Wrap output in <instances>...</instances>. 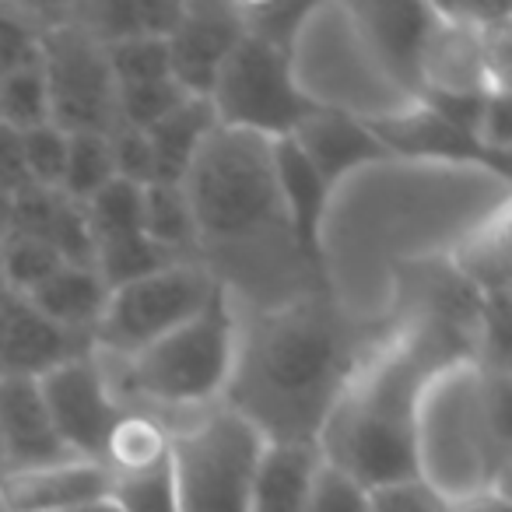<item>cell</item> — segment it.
I'll return each instance as SVG.
<instances>
[{
    "label": "cell",
    "instance_id": "6da1fadb",
    "mask_svg": "<svg viewBox=\"0 0 512 512\" xmlns=\"http://www.w3.org/2000/svg\"><path fill=\"white\" fill-rule=\"evenodd\" d=\"M379 348L365 341L323 295L239 313L232 379L221 404L267 442H316L358 365Z\"/></svg>",
    "mask_w": 512,
    "mask_h": 512
},
{
    "label": "cell",
    "instance_id": "7a4b0ae2",
    "mask_svg": "<svg viewBox=\"0 0 512 512\" xmlns=\"http://www.w3.org/2000/svg\"><path fill=\"white\" fill-rule=\"evenodd\" d=\"M470 348V330L435 316L383 337L348 379L316 439L323 463L344 470L369 491L414 481L421 400L439 372L456 362H474Z\"/></svg>",
    "mask_w": 512,
    "mask_h": 512
},
{
    "label": "cell",
    "instance_id": "3957f363",
    "mask_svg": "<svg viewBox=\"0 0 512 512\" xmlns=\"http://www.w3.org/2000/svg\"><path fill=\"white\" fill-rule=\"evenodd\" d=\"M197 221V249L246 260L256 246L295 267H313L302 256L274 186L271 141L239 130H214L183 183Z\"/></svg>",
    "mask_w": 512,
    "mask_h": 512
},
{
    "label": "cell",
    "instance_id": "277c9868",
    "mask_svg": "<svg viewBox=\"0 0 512 512\" xmlns=\"http://www.w3.org/2000/svg\"><path fill=\"white\" fill-rule=\"evenodd\" d=\"M235 344H239V302L225 288H218L193 320H186L130 362L116 358L102 362V355L99 362L123 411L155 414L169 425V414L190 421L193 414L225 400Z\"/></svg>",
    "mask_w": 512,
    "mask_h": 512
},
{
    "label": "cell",
    "instance_id": "5b68a950",
    "mask_svg": "<svg viewBox=\"0 0 512 512\" xmlns=\"http://www.w3.org/2000/svg\"><path fill=\"white\" fill-rule=\"evenodd\" d=\"M264 442V435L225 404L172 428L169 470L179 512H249V488Z\"/></svg>",
    "mask_w": 512,
    "mask_h": 512
},
{
    "label": "cell",
    "instance_id": "8992f818",
    "mask_svg": "<svg viewBox=\"0 0 512 512\" xmlns=\"http://www.w3.org/2000/svg\"><path fill=\"white\" fill-rule=\"evenodd\" d=\"M207 102L221 130L260 141H288L316 113V102L299 85L295 60L249 36L225 60Z\"/></svg>",
    "mask_w": 512,
    "mask_h": 512
},
{
    "label": "cell",
    "instance_id": "52a82bcc",
    "mask_svg": "<svg viewBox=\"0 0 512 512\" xmlns=\"http://www.w3.org/2000/svg\"><path fill=\"white\" fill-rule=\"evenodd\" d=\"M32 15L43 22L39 71L50 95V123L64 134H109L116 127V81L102 43L67 15V4L32 8Z\"/></svg>",
    "mask_w": 512,
    "mask_h": 512
},
{
    "label": "cell",
    "instance_id": "ba28073f",
    "mask_svg": "<svg viewBox=\"0 0 512 512\" xmlns=\"http://www.w3.org/2000/svg\"><path fill=\"white\" fill-rule=\"evenodd\" d=\"M218 288L221 285L197 260H183V264H172L151 278L134 281V285L113 288L92 334L95 355L130 362L144 348L193 320L214 299Z\"/></svg>",
    "mask_w": 512,
    "mask_h": 512
},
{
    "label": "cell",
    "instance_id": "9c48e42d",
    "mask_svg": "<svg viewBox=\"0 0 512 512\" xmlns=\"http://www.w3.org/2000/svg\"><path fill=\"white\" fill-rule=\"evenodd\" d=\"M39 393H43V404L67 456L102 463V449L116 421L123 418V404L113 393L99 355L92 351V355L53 369L50 376L39 379Z\"/></svg>",
    "mask_w": 512,
    "mask_h": 512
},
{
    "label": "cell",
    "instance_id": "30bf717a",
    "mask_svg": "<svg viewBox=\"0 0 512 512\" xmlns=\"http://www.w3.org/2000/svg\"><path fill=\"white\" fill-rule=\"evenodd\" d=\"M242 36L246 29H242L239 4H214V0L183 4L176 29L165 39L176 85L193 99H207Z\"/></svg>",
    "mask_w": 512,
    "mask_h": 512
},
{
    "label": "cell",
    "instance_id": "8fae6325",
    "mask_svg": "<svg viewBox=\"0 0 512 512\" xmlns=\"http://www.w3.org/2000/svg\"><path fill=\"white\" fill-rule=\"evenodd\" d=\"M344 15L355 22L362 46L372 64L404 99L418 102L421 95V53L432 29L428 4H358Z\"/></svg>",
    "mask_w": 512,
    "mask_h": 512
},
{
    "label": "cell",
    "instance_id": "7c38bea8",
    "mask_svg": "<svg viewBox=\"0 0 512 512\" xmlns=\"http://www.w3.org/2000/svg\"><path fill=\"white\" fill-rule=\"evenodd\" d=\"M92 351V337L57 327L25 295L0 292V376L39 383L53 369Z\"/></svg>",
    "mask_w": 512,
    "mask_h": 512
},
{
    "label": "cell",
    "instance_id": "4fadbf2b",
    "mask_svg": "<svg viewBox=\"0 0 512 512\" xmlns=\"http://www.w3.org/2000/svg\"><path fill=\"white\" fill-rule=\"evenodd\" d=\"M113 477L102 463L67 456L0 477V512H85L109 502Z\"/></svg>",
    "mask_w": 512,
    "mask_h": 512
},
{
    "label": "cell",
    "instance_id": "5bb4252c",
    "mask_svg": "<svg viewBox=\"0 0 512 512\" xmlns=\"http://www.w3.org/2000/svg\"><path fill=\"white\" fill-rule=\"evenodd\" d=\"M57 460H67V449L50 421L39 383L0 376V463H4V474Z\"/></svg>",
    "mask_w": 512,
    "mask_h": 512
},
{
    "label": "cell",
    "instance_id": "9a60e30c",
    "mask_svg": "<svg viewBox=\"0 0 512 512\" xmlns=\"http://www.w3.org/2000/svg\"><path fill=\"white\" fill-rule=\"evenodd\" d=\"M292 144L306 155V162L320 172V179L330 190L351 169L390 158L379 137L372 134L369 120L344 113L337 106H316V113L292 134Z\"/></svg>",
    "mask_w": 512,
    "mask_h": 512
},
{
    "label": "cell",
    "instance_id": "2e32d148",
    "mask_svg": "<svg viewBox=\"0 0 512 512\" xmlns=\"http://www.w3.org/2000/svg\"><path fill=\"white\" fill-rule=\"evenodd\" d=\"M369 127L390 158L407 155V158H435V162H481L505 172L502 169L505 162L491 158L467 130L453 127L446 116L428 109L425 102H411V106L397 109L393 116L372 120Z\"/></svg>",
    "mask_w": 512,
    "mask_h": 512
},
{
    "label": "cell",
    "instance_id": "e0dca14e",
    "mask_svg": "<svg viewBox=\"0 0 512 512\" xmlns=\"http://www.w3.org/2000/svg\"><path fill=\"white\" fill-rule=\"evenodd\" d=\"M11 232L32 235V239L46 242L64 264L92 267L95 260V242L88 232L85 207L74 204L60 190H46V186H29V190L15 193V211H11Z\"/></svg>",
    "mask_w": 512,
    "mask_h": 512
},
{
    "label": "cell",
    "instance_id": "ac0fdd59",
    "mask_svg": "<svg viewBox=\"0 0 512 512\" xmlns=\"http://www.w3.org/2000/svg\"><path fill=\"white\" fill-rule=\"evenodd\" d=\"M320 467L316 442H264L249 488V512H302Z\"/></svg>",
    "mask_w": 512,
    "mask_h": 512
},
{
    "label": "cell",
    "instance_id": "d6986e66",
    "mask_svg": "<svg viewBox=\"0 0 512 512\" xmlns=\"http://www.w3.org/2000/svg\"><path fill=\"white\" fill-rule=\"evenodd\" d=\"M271 165H274V186H278V200L288 218V228H292L302 256L313 264L330 186L306 162V155L295 148L292 137L288 141H271Z\"/></svg>",
    "mask_w": 512,
    "mask_h": 512
},
{
    "label": "cell",
    "instance_id": "ffe728a7",
    "mask_svg": "<svg viewBox=\"0 0 512 512\" xmlns=\"http://www.w3.org/2000/svg\"><path fill=\"white\" fill-rule=\"evenodd\" d=\"M67 15L88 36L109 46L123 39H169L183 15V4L176 0H92V4H67Z\"/></svg>",
    "mask_w": 512,
    "mask_h": 512
},
{
    "label": "cell",
    "instance_id": "44dd1931",
    "mask_svg": "<svg viewBox=\"0 0 512 512\" xmlns=\"http://www.w3.org/2000/svg\"><path fill=\"white\" fill-rule=\"evenodd\" d=\"M214 130H218V116H214L211 102L193 99V95L162 123L144 130L151 141V155H155V183L183 186L200 148Z\"/></svg>",
    "mask_w": 512,
    "mask_h": 512
},
{
    "label": "cell",
    "instance_id": "7402d4cb",
    "mask_svg": "<svg viewBox=\"0 0 512 512\" xmlns=\"http://www.w3.org/2000/svg\"><path fill=\"white\" fill-rule=\"evenodd\" d=\"M25 299L43 316H50L57 327L92 337L102 320V309H106V302H109V288H106V281L99 278L95 267L64 264L50 281H43V285L32 295H25Z\"/></svg>",
    "mask_w": 512,
    "mask_h": 512
},
{
    "label": "cell",
    "instance_id": "603a6c76",
    "mask_svg": "<svg viewBox=\"0 0 512 512\" xmlns=\"http://www.w3.org/2000/svg\"><path fill=\"white\" fill-rule=\"evenodd\" d=\"M453 274L481 299L505 295V281H509V225H505V211L495 221H484L477 232H470L456 246Z\"/></svg>",
    "mask_w": 512,
    "mask_h": 512
},
{
    "label": "cell",
    "instance_id": "cb8c5ba5",
    "mask_svg": "<svg viewBox=\"0 0 512 512\" xmlns=\"http://www.w3.org/2000/svg\"><path fill=\"white\" fill-rule=\"evenodd\" d=\"M169 446L172 428L165 421L144 411H123L106 449H102V467L109 470V477L141 474V470L162 467L169 460Z\"/></svg>",
    "mask_w": 512,
    "mask_h": 512
},
{
    "label": "cell",
    "instance_id": "d4e9b609",
    "mask_svg": "<svg viewBox=\"0 0 512 512\" xmlns=\"http://www.w3.org/2000/svg\"><path fill=\"white\" fill-rule=\"evenodd\" d=\"M141 228L155 246L165 253L186 260L190 249H197V221L183 186L151 183L141 193Z\"/></svg>",
    "mask_w": 512,
    "mask_h": 512
},
{
    "label": "cell",
    "instance_id": "484cf974",
    "mask_svg": "<svg viewBox=\"0 0 512 512\" xmlns=\"http://www.w3.org/2000/svg\"><path fill=\"white\" fill-rule=\"evenodd\" d=\"M172 264H183L179 256L165 253L162 246L148 239V235H127V239L106 242V246H95V260L92 267L99 271V278L106 281V288H123L134 285L141 278H151V274L165 271Z\"/></svg>",
    "mask_w": 512,
    "mask_h": 512
},
{
    "label": "cell",
    "instance_id": "4316f807",
    "mask_svg": "<svg viewBox=\"0 0 512 512\" xmlns=\"http://www.w3.org/2000/svg\"><path fill=\"white\" fill-rule=\"evenodd\" d=\"M116 179L109 134H67V162L60 176V193L74 204H88Z\"/></svg>",
    "mask_w": 512,
    "mask_h": 512
},
{
    "label": "cell",
    "instance_id": "83f0119b",
    "mask_svg": "<svg viewBox=\"0 0 512 512\" xmlns=\"http://www.w3.org/2000/svg\"><path fill=\"white\" fill-rule=\"evenodd\" d=\"M141 193H144V186L113 179L106 190H99L88 204H81L85 207L88 232H92L95 246H106V242L144 232L141 228Z\"/></svg>",
    "mask_w": 512,
    "mask_h": 512
},
{
    "label": "cell",
    "instance_id": "f1b7e54d",
    "mask_svg": "<svg viewBox=\"0 0 512 512\" xmlns=\"http://www.w3.org/2000/svg\"><path fill=\"white\" fill-rule=\"evenodd\" d=\"M60 267H64V260L46 242L32 239V235L8 232L0 239V278H4V292L32 295Z\"/></svg>",
    "mask_w": 512,
    "mask_h": 512
},
{
    "label": "cell",
    "instance_id": "f546056e",
    "mask_svg": "<svg viewBox=\"0 0 512 512\" xmlns=\"http://www.w3.org/2000/svg\"><path fill=\"white\" fill-rule=\"evenodd\" d=\"M316 4H239L242 29L249 39L271 46V50L285 53L295 60V50L302 43L309 18H313Z\"/></svg>",
    "mask_w": 512,
    "mask_h": 512
},
{
    "label": "cell",
    "instance_id": "4dcf8cb0",
    "mask_svg": "<svg viewBox=\"0 0 512 512\" xmlns=\"http://www.w3.org/2000/svg\"><path fill=\"white\" fill-rule=\"evenodd\" d=\"M0 123L18 134L50 123V95L39 64L0 78Z\"/></svg>",
    "mask_w": 512,
    "mask_h": 512
},
{
    "label": "cell",
    "instance_id": "1f68e13d",
    "mask_svg": "<svg viewBox=\"0 0 512 512\" xmlns=\"http://www.w3.org/2000/svg\"><path fill=\"white\" fill-rule=\"evenodd\" d=\"M102 50H106V64H109V74H113L116 88L151 85V81L172 78L165 39H123V43H109V46H102Z\"/></svg>",
    "mask_w": 512,
    "mask_h": 512
},
{
    "label": "cell",
    "instance_id": "d6a6232c",
    "mask_svg": "<svg viewBox=\"0 0 512 512\" xmlns=\"http://www.w3.org/2000/svg\"><path fill=\"white\" fill-rule=\"evenodd\" d=\"M190 95L176 81H151V85L116 88V127L151 130L169 113H176Z\"/></svg>",
    "mask_w": 512,
    "mask_h": 512
},
{
    "label": "cell",
    "instance_id": "836d02e7",
    "mask_svg": "<svg viewBox=\"0 0 512 512\" xmlns=\"http://www.w3.org/2000/svg\"><path fill=\"white\" fill-rule=\"evenodd\" d=\"M109 505H113L116 512H179L169 460H165L162 467L141 470V474L113 477Z\"/></svg>",
    "mask_w": 512,
    "mask_h": 512
},
{
    "label": "cell",
    "instance_id": "e575fe53",
    "mask_svg": "<svg viewBox=\"0 0 512 512\" xmlns=\"http://www.w3.org/2000/svg\"><path fill=\"white\" fill-rule=\"evenodd\" d=\"M39 43H43V22L32 15V8L0 4V78L39 64Z\"/></svg>",
    "mask_w": 512,
    "mask_h": 512
},
{
    "label": "cell",
    "instance_id": "d590c367",
    "mask_svg": "<svg viewBox=\"0 0 512 512\" xmlns=\"http://www.w3.org/2000/svg\"><path fill=\"white\" fill-rule=\"evenodd\" d=\"M25 151V172H29L32 186H46V190H60V176H64L67 162V134L53 123H43L36 130L22 134Z\"/></svg>",
    "mask_w": 512,
    "mask_h": 512
},
{
    "label": "cell",
    "instance_id": "8d00e7d4",
    "mask_svg": "<svg viewBox=\"0 0 512 512\" xmlns=\"http://www.w3.org/2000/svg\"><path fill=\"white\" fill-rule=\"evenodd\" d=\"M302 512H369V488H362L344 470L323 463Z\"/></svg>",
    "mask_w": 512,
    "mask_h": 512
},
{
    "label": "cell",
    "instance_id": "74e56055",
    "mask_svg": "<svg viewBox=\"0 0 512 512\" xmlns=\"http://www.w3.org/2000/svg\"><path fill=\"white\" fill-rule=\"evenodd\" d=\"M109 151H113L116 179L134 186L155 183V155H151V141L144 130L113 127L109 130Z\"/></svg>",
    "mask_w": 512,
    "mask_h": 512
},
{
    "label": "cell",
    "instance_id": "f35d334b",
    "mask_svg": "<svg viewBox=\"0 0 512 512\" xmlns=\"http://www.w3.org/2000/svg\"><path fill=\"white\" fill-rule=\"evenodd\" d=\"M442 498L421 477L369 491V512H439Z\"/></svg>",
    "mask_w": 512,
    "mask_h": 512
},
{
    "label": "cell",
    "instance_id": "ab89813d",
    "mask_svg": "<svg viewBox=\"0 0 512 512\" xmlns=\"http://www.w3.org/2000/svg\"><path fill=\"white\" fill-rule=\"evenodd\" d=\"M0 186L15 197V193L29 190V172H25V151L22 134L0 123Z\"/></svg>",
    "mask_w": 512,
    "mask_h": 512
},
{
    "label": "cell",
    "instance_id": "60d3db41",
    "mask_svg": "<svg viewBox=\"0 0 512 512\" xmlns=\"http://www.w3.org/2000/svg\"><path fill=\"white\" fill-rule=\"evenodd\" d=\"M439 512H509V498H505V488H491L477 495L442 498Z\"/></svg>",
    "mask_w": 512,
    "mask_h": 512
},
{
    "label": "cell",
    "instance_id": "b9f144b4",
    "mask_svg": "<svg viewBox=\"0 0 512 512\" xmlns=\"http://www.w3.org/2000/svg\"><path fill=\"white\" fill-rule=\"evenodd\" d=\"M11 211H15V197L0 186V239L11 232Z\"/></svg>",
    "mask_w": 512,
    "mask_h": 512
},
{
    "label": "cell",
    "instance_id": "7bdbcfd3",
    "mask_svg": "<svg viewBox=\"0 0 512 512\" xmlns=\"http://www.w3.org/2000/svg\"><path fill=\"white\" fill-rule=\"evenodd\" d=\"M85 512H116V509H113V505L106 502V505H95V509H85Z\"/></svg>",
    "mask_w": 512,
    "mask_h": 512
},
{
    "label": "cell",
    "instance_id": "ee69618b",
    "mask_svg": "<svg viewBox=\"0 0 512 512\" xmlns=\"http://www.w3.org/2000/svg\"><path fill=\"white\" fill-rule=\"evenodd\" d=\"M0 292H4V278H0Z\"/></svg>",
    "mask_w": 512,
    "mask_h": 512
},
{
    "label": "cell",
    "instance_id": "f6af8a7d",
    "mask_svg": "<svg viewBox=\"0 0 512 512\" xmlns=\"http://www.w3.org/2000/svg\"><path fill=\"white\" fill-rule=\"evenodd\" d=\"M0 477H4V463H0Z\"/></svg>",
    "mask_w": 512,
    "mask_h": 512
}]
</instances>
